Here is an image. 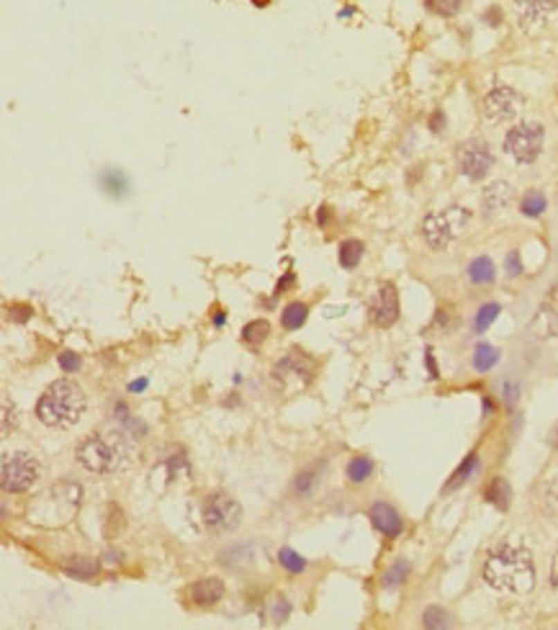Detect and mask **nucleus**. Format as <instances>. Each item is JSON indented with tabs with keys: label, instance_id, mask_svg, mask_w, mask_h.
Wrapping results in <instances>:
<instances>
[{
	"label": "nucleus",
	"instance_id": "aec40b11",
	"mask_svg": "<svg viewBox=\"0 0 558 630\" xmlns=\"http://www.w3.org/2000/svg\"><path fill=\"white\" fill-rule=\"evenodd\" d=\"M476 471H478V456L476 453H468L466 458H463V463L453 471V476L448 478V484L442 486V492H456V489H460L466 481H471V476H474Z\"/></svg>",
	"mask_w": 558,
	"mask_h": 630
},
{
	"label": "nucleus",
	"instance_id": "c03bdc74",
	"mask_svg": "<svg viewBox=\"0 0 558 630\" xmlns=\"http://www.w3.org/2000/svg\"><path fill=\"white\" fill-rule=\"evenodd\" d=\"M224 322H226V314H222V312H219V314L214 316V324H216V327H222Z\"/></svg>",
	"mask_w": 558,
	"mask_h": 630
},
{
	"label": "nucleus",
	"instance_id": "c85d7f7f",
	"mask_svg": "<svg viewBox=\"0 0 558 630\" xmlns=\"http://www.w3.org/2000/svg\"><path fill=\"white\" fill-rule=\"evenodd\" d=\"M409 564H406L404 558H399L394 566L388 568L386 574H384V579H381V584H384V589H396V586H402L406 582V576H409Z\"/></svg>",
	"mask_w": 558,
	"mask_h": 630
},
{
	"label": "nucleus",
	"instance_id": "7c9ffc66",
	"mask_svg": "<svg viewBox=\"0 0 558 630\" xmlns=\"http://www.w3.org/2000/svg\"><path fill=\"white\" fill-rule=\"evenodd\" d=\"M278 564L286 568L288 574H301V571L309 566V564H306V558L298 556L294 548H280L278 550Z\"/></svg>",
	"mask_w": 558,
	"mask_h": 630
},
{
	"label": "nucleus",
	"instance_id": "1a4fd4ad",
	"mask_svg": "<svg viewBox=\"0 0 558 630\" xmlns=\"http://www.w3.org/2000/svg\"><path fill=\"white\" fill-rule=\"evenodd\" d=\"M456 162H458V170L463 178L474 180H484L492 168H494V154H492V147L484 142V139H466V142L458 144L456 150Z\"/></svg>",
	"mask_w": 558,
	"mask_h": 630
},
{
	"label": "nucleus",
	"instance_id": "473e14b6",
	"mask_svg": "<svg viewBox=\"0 0 558 630\" xmlns=\"http://www.w3.org/2000/svg\"><path fill=\"white\" fill-rule=\"evenodd\" d=\"M316 486V474L314 468H306V471H301L296 476V494L298 496H309L312 492H314Z\"/></svg>",
	"mask_w": 558,
	"mask_h": 630
},
{
	"label": "nucleus",
	"instance_id": "6ab92c4d",
	"mask_svg": "<svg viewBox=\"0 0 558 630\" xmlns=\"http://www.w3.org/2000/svg\"><path fill=\"white\" fill-rule=\"evenodd\" d=\"M468 280L476 283V286H489L496 280V265L492 258L486 255H478L476 260L468 265Z\"/></svg>",
	"mask_w": 558,
	"mask_h": 630
},
{
	"label": "nucleus",
	"instance_id": "49530a36",
	"mask_svg": "<svg viewBox=\"0 0 558 630\" xmlns=\"http://www.w3.org/2000/svg\"><path fill=\"white\" fill-rule=\"evenodd\" d=\"M556 448H558V430H556Z\"/></svg>",
	"mask_w": 558,
	"mask_h": 630
},
{
	"label": "nucleus",
	"instance_id": "6e6552de",
	"mask_svg": "<svg viewBox=\"0 0 558 630\" xmlns=\"http://www.w3.org/2000/svg\"><path fill=\"white\" fill-rule=\"evenodd\" d=\"M520 108H522L520 93L514 88H510V85L499 82V85H494V88L484 96V100H481V116H484V121L489 126H502V124H507V121L517 118Z\"/></svg>",
	"mask_w": 558,
	"mask_h": 630
},
{
	"label": "nucleus",
	"instance_id": "e433bc0d",
	"mask_svg": "<svg viewBox=\"0 0 558 630\" xmlns=\"http://www.w3.org/2000/svg\"><path fill=\"white\" fill-rule=\"evenodd\" d=\"M504 402H507V406L512 409L514 404H517V399H520V386L517 384H512V381H504Z\"/></svg>",
	"mask_w": 558,
	"mask_h": 630
},
{
	"label": "nucleus",
	"instance_id": "4468645a",
	"mask_svg": "<svg viewBox=\"0 0 558 630\" xmlns=\"http://www.w3.org/2000/svg\"><path fill=\"white\" fill-rule=\"evenodd\" d=\"M532 330H538L535 334L540 337H553L558 334V283L550 286V291L543 298V306H540L538 316L532 322Z\"/></svg>",
	"mask_w": 558,
	"mask_h": 630
},
{
	"label": "nucleus",
	"instance_id": "f3484780",
	"mask_svg": "<svg viewBox=\"0 0 558 630\" xmlns=\"http://www.w3.org/2000/svg\"><path fill=\"white\" fill-rule=\"evenodd\" d=\"M98 558H90V556H70L62 561V571L72 579H90V576L98 574Z\"/></svg>",
	"mask_w": 558,
	"mask_h": 630
},
{
	"label": "nucleus",
	"instance_id": "37998d69",
	"mask_svg": "<svg viewBox=\"0 0 558 630\" xmlns=\"http://www.w3.org/2000/svg\"><path fill=\"white\" fill-rule=\"evenodd\" d=\"M492 412H494V404H492V402H489V399H484V414H486V417H489V414H492Z\"/></svg>",
	"mask_w": 558,
	"mask_h": 630
},
{
	"label": "nucleus",
	"instance_id": "79ce46f5",
	"mask_svg": "<svg viewBox=\"0 0 558 630\" xmlns=\"http://www.w3.org/2000/svg\"><path fill=\"white\" fill-rule=\"evenodd\" d=\"M316 222H319V224H322V226L327 224V206H322V208H319V214H316Z\"/></svg>",
	"mask_w": 558,
	"mask_h": 630
},
{
	"label": "nucleus",
	"instance_id": "a878e982",
	"mask_svg": "<svg viewBox=\"0 0 558 630\" xmlns=\"http://www.w3.org/2000/svg\"><path fill=\"white\" fill-rule=\"evenodd\" d=\"M499 312H502V306L496 304V301H489V304H481L478 306L476 316H474V332L476 334H484L492 324L496 322V316H499Z\"/></svg>",
	"mask_w": 558,
	"mask_h": 630
},
{
	"label": "nucleus",
	"instance_id": "f257e3e1",
	"mask_svg": "<svg viewBox=\"0 0 558 630\" xmlns=\"http://www.w3.org/2000/svg\"><path fill=\"white\" fill-rule=\"evenodd\" d=\"M481 576L492 589L510 594L532 592V586L538 582V571H535V561H532L530 550L517 540L499 543L486 556Z\"/></svg>",
	"mask_w": 558,
	"mask_h": 630
},
{
	"label": "nucleus",
	"instance_id": "58836bf2",
	"mask_svg": "<svg viewBox=\"0 0 558 630\" xmlns=\"http://www.w3.org/2000/svg\"><path fill=\"white\" fill-rule=\"evenodd\" d=\"M294 283H296V276H294V273H286V276H283V278L278 280V286H276V296H280V294H286V291H288L291 286H294Z\"/></svg>",
	"mask_w": 558,
	"mask_h": 630
},
{
	"label": "nucleus",
	"instance_id": "a18cd8bd",
	"mask_svg": "<svg viewBox=\"0 0 558 630\" xmlns=\"http://www.w3.org/2000/svg\"><path fill=\"white\" fill-rule=\"evenodd\" d=\"M252 6H258V8H265V6H270V0H252Z\"/></svg>",
	"mask_w": 558,
	"mask_h": 630
},
{
	"label": "nucleus",
	"instance_id": "423d86ee",
	"mask_svg": "<svg viewBox=\"0 0 558 630\" xmlns=\"http://www.w3.org/2000/svg\"><path fill=\"white\" fill-rule=\"evenodd\" d=\"M42 466L39 460L26 453V450H16V453H6L3 456V492L6 494H26L34 489V484L39 481Z\"/></svg>",
	"mask_w": 558,
	"mask_h": 630
},
{
	"label": "nucleus",
	"instance_id": "ea45409f",
	"mask_svg": "<svg viewBox=\"0 0 558 630\" xmlns=\"http://www.w3.org/2000/svg\"><path fill=\"white\" fill-rule=\"evenodd\" d=\"M442 126H445V114H442V111H435V114L430 116V129L435 132V134H440Z\"/></svg>",
	"mask_w": 558,
	"mask_h": 630
},
{
	"label": "nucleus",
	"instance_id": "20e7f679",
	"mask_svg": "<svg viewBox=\"0 0 558 630\" xmlns=\"http://www.w3.org/2000/svg\"><path fill=\"white\" fill-rule=\"evenodd\" d=\"M471 222V211L466 206H448L432 211L422 219V237L430 250L442 252L450 242H456L466 224Z\"/></svg>",
	"mask_w": 558,
	"mask_h": 630
},
{
	"label": "nucleus",
	"instance_id": "f704fd0d",
	"mask_svg": "<svg viewBox=\"0 0 558 630\" xmlns=\"http://www.w3.org/2000/svg\"><path fill=\"white\" fill-rule=\"evenodd\" d=\"M504 268H507V276H522V260H520V252L512 250L510 255H507V260H504Z\"/></svg>",
	"mask_w": 558,
	"mask_h": 630
},
{
	"label": "nucleus",
	"instance_id": "bb28decb",
	"mask_svg": "<svg viewBox=\"0 0 558 630\" xmlns=\"http://www.w3.org/2000/svg\"><path fill=\"white\" fill-rule=\"evenodd\" d=\"M546 208H548V201H546V193H543V190H530V193H525L520 201L522 216H530V219H538Z\"/></svg>",
	"mask_w": 558,
	"mask_h": 630
},
{
	"label": "nucleus",
	"instance_id": "5701e85b",
	"mask_svg": "<svg viewBox=\"0 0 558 630\" xmlns=\"http://www.w3.org/2000/svg\"><path fill=\"white\" fill-rule=\"evenodd\" d=\"M363 252H366V244L360 240H345L340 244V252H337V260L345 270H355L363 260Z\"/></svg>",
	"mask_w": 558,
	"mask_h": 630
},
{
	"label": "nucleus",
	"instance_id": "f8f14e48",
	"mask_svg": "<svg viewBox=\"0 0 558 630\" xmlns=\"http://www.w3.org/2000/svg\"><path fill=\"white\" fill-rule=\"evenodd\" d=\"M370 319L376 327L388 330L399 322V294H396L394 283H381L376 296L370 301Z\"/></svg>",
	"mask_w": 558,
	"mask_h": 630
},
{
	"label": "nucleus",
	"instance_id": "412c9836",
	"mask_svg": "<svg viewBox=\"0 0 558 630\" xmlns=\"http://www.w3.org/2000/svg\"><path fill=\"white\" fill-rule=\"evenodd\" d=\"M306 316H309V306L301 304V301H291L280 312V324H283V330H288V332H296V330L304 327Z\"/></svg>",
	"mask_w": 558,
	"mask_h": 630
},
{
	"label": "nucleus",
	"instance_id": "2f4dec72",
	"mask_svg": "<svg viewBox=\"0 0 558 630\" xmlns=\"http://www.w3.org/2000/svg\"><path fill=\"white\" fill-rule=\"evenodd\" d=\"M424 6H427V10H432L435 16L453 18L460 10L463 0H424Z\"/></svg>",
	"mask_w": 558,
	"mask_h": 630
},
{
	"label": "nucleus",
	"instance_id": "393cba45",
	"mask_svg": "<svg viewBox=\"0 0 558 630\" xmlns=\"http://www.w3.org/2000/svg\"><path fill=\"white\" fill-rule=\"evenodd\" d=\"M345 474H348L352 484H363V481H368L373 476V460L368 456H355V458H350Z\"/></svg>",
	"mask_w": 558,
	"mask_h": 630
},
{
	"label": "nucleus",
	"instance_id": "9b49d317",
	"mask_svg": "<svg viewBox=\"0 0 558 630\" xmlns=\"http://www.w3.org/2000/svg\"><path fill=\"white\" fill-rule=\"evenodd\" d=\"M558 10V0H514V18L522 31H538Z\"/></svg>",
	"mask_w": 558,
	"mask_h": 630
},
{
	"label": "nucleus",
	"instance_id": "2eb2a0df",
	"mask_svg": "<svg viewBox=\"0 0 558 630\" xmlns=\"http://www.w3.org/2000/svg\"><path fill=\"white\" fill-rule=\"evenodd\" d=\"M512 193L514 190L507 180H494V183H489L484 188V193H481V211H484V216L502 214L504 208L510 206Z\"/></svg>",
	"mask_w": 558,
	"mask_h": 630
},
{
	"label": "nucleus",
	"instance_id": "b1692460",
	"mask_svg": "<svg viewBox=\"0 0 558 630\" xmlns=\"http://www.w3.org/2000/svg\"><path fill=\"white\" fill-rule=\"evenodd\" d=\"M268 334H270L268 319H252V322H247L242 327V342L244 345H250V348L262 345V342L268 340Z\"/></svg>",
	"mask_w": 558,
	"mask_h": 630
},
{
	"label": "nucleus",
	"instance_id": "ddd939ff",
	"mask_svg": "<svg viewBox=\"0 0 558 630\" xmlns=\"http://www.w3.org/2000/svg\"><path fill=\"white\" fill-rule=\"evenodd\" d=\"M368 517H370V522H373V528L388 540L399 538V535L404 532V520H402V514L396 512V507H391L388 502L373 504Z\"/></svg>",
	"mask_w": 558,
	"mask_h": 630
},
{
	"label": "nucleus",
	"instance_id": "4be33fe9",
	"mask_svg": "<svg viewBox=\"0 0 558 630\" xmlns=\"http://www.w3.org/2000/svg\"><path fill=\"white\" fill-rule=\"evenodd\" d=\"M499 358H502L499 348L489 345V342H478L476 350H474V358H471V363H474V368H476L478 373H486V370H492L496 363H499Z\"/></svg>",
	"mask_w": 558,
	"mask_h": 630
},
{
	"label": "nucleus",
	"instance_id": "cd10ccee",
	"mask_svg": "<svg viewBox=\"0 0 558 630\" xmlns=\"http://www.w3.org/2000/svg\"><path fill=\"white\" fill-rule=\"evenodd\" d=\"M100 186H103L106 193H111V196H124L126 188H129V180H126V175L121 170L108 168V170L100 172Z\"/></svg>",
	"mask_w": 558,
	"mask_h": 630
},
{
	"label": "nucleus",
	"instance_id": "f03ea898",
	"mask_svg": "<svg viewBox=\"0 0 558 630\" xmlns=\"http://www.w3.org/2000/svg\"><path fill=\"white\" fill-rule=\"evenodd\" d=\"M85 406H88V399L82 394V388L70 378H60L49 384L44 394L39 396L36 420L54 430H70L82 420Z\"/></svg>",
	"mask_w": 558,
	"mask_h": 630
},
{
	"label": "nucleus",
	"instance_id": "a19ab883",
	"mask_svg": "<svg viewBox=\"0 0 558 630\" xmlns=\"http://www.w3.org/2000/svg\"><path fill=\"white\" fill-rule=\"evenodd\" d=\"M147 386H150V381H147V378H139V381H132V384H129V391H132V394H139V391H144Z\"/></svg>",
	"mask_w": 558,
	"mask_h": 630
},
{
	"label": "nucleus",
	"instance_id": "7ed1b4c3",
	"mask_svg": "<svg viewBox=\"0 0 558 630\" xmlns=\"http://www.w3.org/2000/svg\"><path fill=\"white\" fill-rule=\"evenodd\" d=\"M129 440L121 430L93 432L78 445V463L90 474H116L129 463Z\"/></svg>",
	"mask_w": 558,
	"mask_h": 630
},
{
	"label": "nucleus",
	"instance_id": "72a5a7b5",
	"mask_svg": "<svg viewBox=\"0 0 558 630\" xmlns=\"http://www.w3.org/2000/svg\"><path fill=\"white\" fill-rule=\"evenodd\" d=\"M57 363H60V368H62L64 373H75V370L80 368V358H78L75 352H70V350L60 352V358H57Z\"/></svg>",
	"mask_w": 558,
	"mask_h": 630
},
{
	"label": "nucleus",
	"instance_id": "a211bd4d",
	"mask_svg": "<svg viewBox=\"0 0 558 630\" xmlns=\"http://www.w3.org/2000/svg\"><path fill=\"white\" fill-rule=\"evenodd\" d=\"M484 499L492 507H496V510H510V502H512V486L507 484V478L496 476L492 478V484L484 489Z\"/></svg>",
	"mask_w": 558,
	"mask_h": 630
},
{
	"label": "nucleus",
	"instance_id": "0eeeda50",
	"mask_svg": "<svg viewBox=\"0 0 558 630\" xmlns=\"http://www.w3.org/2000/svg\"><path fill=\"white\" fill-rule=\"evenodd\" d=\"M201 517L211 532H229L242 522V504L224 492H214L204 499Z\"/></svg>",
	"mask_w": 558,
	"mask_h": 630
},
{
	"label": "nucleus",
	"instance_id": "39448f33",
	"mask_svg": "<svg viewBox=\"0 0 558 630\" xmlns=\"http://www.w3.org/2000/svg\"><path fill=\"white\" fill-rule=\"evenodd\" d=\"M543 142H546V129L538 121H522L504 134V152L517 165H532L543 152Z\"/></svg>",
	"mask_w": 558,
	"mask_h": 630
},
{
	"label": "nucleus",
	"instance_id": "c756f323",
	"mask_svg": "<svg viewBox=\"0 0 558 630\" xmlns=\"http://www.w3.org/2000/svg\"><path fill=\"white\" fill-rule=\"evenodd\" d=\"M422 625L430 630H442V628H450L453 620H450V615L442 610V607L432 604V607H427V610L422 612Z\"/></svg>",
	"mask_w": 558,
	"mask_h": 630
},
{
	"label": "nucleus",
	"instance_id": "dca6fc26",
	"mask_svg": "<svg viewBox=\"0 0 558 630\" xmlns=\"http://www.w3.org/2000/svg\"><path fill=\"white\" fill-rule=\"evenodd\" d=\"M224 597V582L219 576H206V579H198L196 584L190 586V600L198 607H211L219 600Z\"/></svg>",
	"mask_w": 558,
	"mask_h": 630
},
{
	"label": "nucleus",
	"instance_id": "c9c22d12",
	"mask_svg": "<svg viewBox=\"0 0 558 630\" xmlns=\"http://www.w3.org/2000/svg\"><path fill=\"white\" fill-rule=\"evenodd\" d=\"M31 316H34V309H31V306H26V304H13L10 306V319H13V322L24 324V322H28Z\"/></svg>",
	"mask_w": 558,
	"mask_h": 630
},
{
	"label": "nucleus",
	"instance_id": "9d476101",
	"mask_svg": "<svg viewBox=\"0 0 558 630\" xmlns=\"http://www.w3.org/2000/svg\"><path fill=\"white\" fill-rule=\"evenodd\" d=\"M312 378H314V360L301 350H291L273 366V381L286 388L291 386V381H294V386L304 388L309 386Z\"/></svg>",
	"mask_w": 558,
	"mask_h": 630
},
{
	"label": "nucleus",
	"instance_id": "4c0bfd02",
	"mask_svg": "<svg viewBox=\"0 0 558 630\" xmlns=\"http://www.w3.org/2000/svg\"><path fill=\"white\" fill-rule=\"evenodd\" d=\"M424 366H427V370H430L432 381H438V378H440V370H438V363H435V355H432V348L424 350Z\"/></svg>",
	"mask_w": 558,
	"mask_h": 630
}]
</instances>
